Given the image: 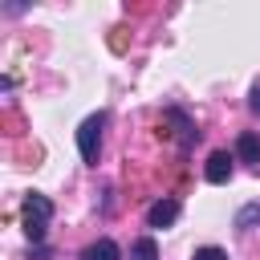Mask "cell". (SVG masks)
<instances>
[{"label": "cell", "instance_id": "cell-11", "mask_svg": "<svg viewBox=\"0 0 260 260\" xmlns=\"http://www.w3.org/2000/svg\"><path fill=\"white\" fill-rule=\"evenodd\" d=\"M248 106H252V114L260 118V85H252V93H248Z\"/></svg>", "mask_w": 260, "mask_h": 260}, {"label": "cell", "instance_id": "cell-3", "mask_svg": "<svg viewBox=\"0 0 260 260\" xmlns=\"http://www.w3.org/2000/svg\"><path fill=\"white\" fill-rule=\"evenodd\" d=\"M179 211H183V207H179V199H171V195H167V199H158V203H150V207H146V228H171V223L179 219Z\"/></svg>", "mask_w": 260, "mask_h": 260}, {"label": "cell", "instance_id": "cell-2", "mask_svg": "<svg viewBox=\"0 0 260 260\" xmlns=\"http://www.w3.org/2000/svg\"><path fill=\"white\" fill-rule=\"evenodd\" d=\"M106 122H110V114H106V110H98V114H89V118L77 126V150H81V158H85L89 167H98V154H102V130H106Z\"/></svg>", "mask_w": 260, "mask_h": 260}, {"label": "cell", "instance_id": "cell-12", "mask_svg": "<svg viewBox=\"0 0 260 260\" xmlns=\"http://www.w3.org/2000/svg\"><path fill=\"white\" fill-rule=\"evenodd\" d=\"M28 260H49V248H37V252H28Z\"/></svg>", "mask_w": 260, "mask_h": 260}, {"label": "cell", "instance_id": "cell-4", "mask_svg": "<svg viewBox=\"0 0 260 260\" xmlns=\"http://www.w3.org/2000/svg\"><path fill=\"white\" fill-rule=\"evenodd\" d=\"M232 154L228 150H211V158H207V167H203V175H207V183H228L232 179Z\"/></svg>", "mask_w": 260, "mask_h": 260}, {"label": "cell", "instance_id": "cell-9", "mask_svg": "<svg viewBox=\"0 0 260 260\" xmlns=\"http://www.w3.org/2000/svg\"><path fill=\"white\" fill-rule=\"evenodd\" d=\"M130 260H158V244H154L150 236L134 240V248H130Z\"/></svg>", "mask_w": 260, "mask_h": 260}, {"label": "cell", "instance_id": "cell-10", "mask_svg": "<svg viewBox=\"0 0 260 260\" xmlns=\"http://www.w3.org/2000/svg\"><path fill=\"white\" fill-rule=\"evenodd\" d=\"M191 260H228V252L223 248H215V244H207V248H195V256Z\"/></svg>", "mask_w": 260, "mask_h": 260}, {"label": "cell", "instance_id": "cell-6", "mask_svg": "<svg viewBox=\"0 0 260 260\" xmlns=\"http://www.w3.org/2000/svg\"><path fill=\"white\" fill-rule=\"evenodd\" d=\"M81 260H122V248H118L114 240H93V244L81 252Z\"/></svg>", "mask_w": 260, "mask_h": 260}, {"label": "cell", "instance_id": "cell-7", "mask_svg": "<svg viewBox=\"0 0 260 260\" xmlns=\"http://www.w3.org/2000/svg\"><path fill=\"white\" fill-rule=\"evenodd\" d=\"M236 228H240V232L260 228V203H244V207L236 211Z\"/></svg>", "mask_w": 260, "mask_h": 260}, {"label": "cell", "instance_id": "cell-1", "mask_svg": "<svg viewBox=\"0 0 260 260\" xmlns=\"http://www.w3.org/2000/svg\"><path fill=\"white\" fill-rule=\"evenodd\" d=\"M20 219H24V236L32 240V244H41L45 240V228H49V219H53V199L49 195H24V203H20Z\"/></svg>", "mask_w": 260, "mask_h": 260}, {"label": "cell", "instance_id": "cell-5", "mask_svg": "<svg viewBox=\"0 0 260 260\" xmlns=\"http://www.w3.org/2000/svg\"><path fill=\"white\" fill-rule=\"evenodd\" d=\"M236 158H240V162H248L252 171H260V134L244 130V134L236 138Z\"/></svg>", "mask_w": 260, "mask_h": 260}, {"label": "cell", "instance_id": "cell-8", "mask_svg": "<svg viewBox=\"0 0 260 260\" xmlns=\"http://www.w3.org/2000/svg\"><path fill=\"white\" fill-rule=\"evenodd\" d=\"M167 122H175V126H179V142H183V146H191V142H195V130H191V122H187V114H183V110H167Z\"/></svg>", "mask_w": 260, "mask_h": 260}]
</instances>
